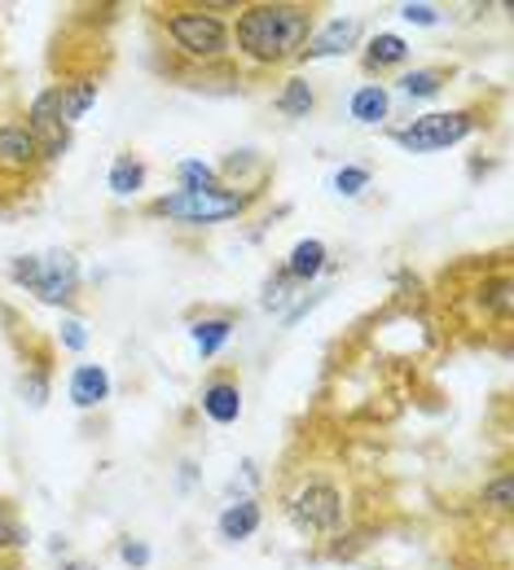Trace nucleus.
Segmentation results:
<instances>
[{
    "mask_svg": "<svg viewBox=\"0 0 514 570\" xmlns=\"http://www.w3.org/2000/svg\"><path fill=\"white\" fill-rule=\"evenodd\" d=\"M483 504H492V509H510V474H501V478H492L488 487H483Z\"/></svg>",
    "mask_w": 514,
    "mask_h": 570,
    "instance_id": "obj_27",
    "label": "nucleus"
},
{
    "mask_svg": "<svg viewBox=\"0 0 514 570\" xmlns=\"http://www.w3.org/2000/svg\"><path fill=\"white\" fill-rule=\"evenodd\" d=\"M194 352L202 356V360H211V356H220V347L229 343V334H233V321L229 317H202V321H194Z\"/></svg>",
    "mask_w": 514,
    "mask_h": 570,
    "instance_id": "obj_16",
    "label": "nucleus"
},
{
    "mask_svg": "<svg viewBox=\"0 0 514 570\" xmlns=\"http://www.w3.org/2000/svg\"><path fill=\"white\" fill-rule=\"evenodd\" d=\"M400 19H405V23H418V27H435V23H440V10H435V5H413V0H409V5H400Z\"/></svg>",
    "mask_w": 514,
    "mask_h": 570,
    "instance_id": "obj_29",
    "label": "nucleus"
},
{
    "mask_svg": "<svg viewBox=\"0 0 514 570\" xmlns=\"http://www.w3.org/2000/svg\"><path fill=\"white\" fill-rule=\"evenodd\" d=\"M387 110H392V93L383 84H365V88L352 93V119L361 128H378L387 119Z\"/></svg>",
    "mask_w": 514,
    "mask_h": 570,
    "instance_id": "obj_14",
    "label": "nucleus"
},
{
    "mask_svg": "<svg viewBox=\"0 0 514 570\" xmlns=\"http://www.w3.org/2000/svg\"><path fill=\"white\" fill-rule=\"evenodd\" d=\"M357 45H361V23L357 19H330L317 36H308L304 58H339V54H352Z\"/></svg>",
    "mask_w": 514,
    "mask_h": 570,
    "instance_id": "obj_8",
    "label": "nucleus"
},
{
    "mask_svg": "<svg viewBox=\"0 0 514 570\" xmlns=\"http://www.w3.org/2000/svg\"><path fill=\"white\" fill-rule=\"evenodd\" d=\"M176 180H180V193H207V189H224L220 185V171L202 158H180L176 163Z\"/></svg>",
    "mask_w": 514,
    "mask_h": 570,
    "instance_id": "obj_19",
    "label": "nucleus"
},
{
    "mask_svg": "<svg viewBox=\"0 0 514 570\" xmlns=\"http://www.w3.org/2000/svg\"><path fill=\"white\" fill-rule=\"evenodd\" d=\"M202 413H207L215 426H233V421L242 417V391H237V382H224V378L207 382V387H202Z\"/></svg>",
    "mask_w": 514,
    "mask_h": 570,
    "instance_id": "obj_12",
    "label": "nucleus"
},
{
    "mask_svg": "<svg viewBox=\"0 0 514 570\" xmlns=\"http://www.w3.org/2000/svg\"><path fill=\"white\" fill-rule=\"evenodd\" d=\"M308 36H313V10L308 5H246L237 14V27H233L237 54L260 62V67L304 58Z\"/></svg>",
    "mask_w": 514,
    "mask_h": 570,
    "instance_id": "obj_1",
    "label": "nucleus"
},
{
    "mask_svg": "<svg viewBox=\"0 0 514 570\" xmlns=\"http://www.w3.org/2000/svg\"><path fill=\"white\" fill-rule=\"evenodd\" d=\"M40 259H45V268H40V281H36L32 295L40 304H54V308L71 304L75 290H80V263H75V254L54 250V254H40Z\"/></svg>",
    "mask_w": 514,
    "mask_h": 570,
    "instance_id": "obj_7",
    "label": "nucleus"
},
{
    "mask_svg": "<svg viewBox=\"0 0 514 570\" xmlns=\"http://www.w3.org/2000/svg\"><path fill=\"white\" fill-rule=\"evenodd\" d=\"M154 215L163 219H176V224H224V219H237L246 211V193H233V189H207V193H167L150 206Z\"/></svg>",
    "mask_w": 514,
    "mask_h": 570,
    "instance_id": "obj_2",
    "label": "nucleus"
},
{
    "mask_svg": "<svg viewBox=\"0 0 514 570\" xmlns=\"http://www.w3.org/2000/svg\"><path fill=\"white\" fill-rule=\"evenodd\" d=\"M326 259H330L326 241H317V237H304V241H295V250L287 254V268H282V276L304 285V281H313V276L326 268Z\"/></svg>",
    "mask_w": 514,
    "mask_h": 570,
    "instance_id": "obj_13",
    "label": "nucleus"
},
{
    "mask_svg": "<svg viewBox=\"0 0 514 570\" xmlns=\"http://www.w3.org/2000/svg\"><path fill=\"white\" fill-rule=\"evenodd\" d=\"M110 193L115 198H132V193H141V185H145V163L141 158H132V154H119L115 163H110Z\"/></svg>",
    "mask_w": 514,
    "mask_h": 570,
    "instance_id": "obj_18",
    "label": "nucleus"
},
{
    "mask_svg": "<svg viewBox=\"0 0 514 570\" xmlns=\"http://www.w3.org/2000/svg\"><path fill=\"white\" fill-rule=\"evenodd\" d=\"M287 119H308L313 115V106H317V93H313V84L308 80H287V88L278 93V102H273Z\"/></svg>",
    "mask_w": 514,
    "mask_h": 570,
    "instance_id": "obj_21",
    "label": "nucleus"
},
{
    "mask_svg": "<svg viewBox=\"0 0 514 570\" xmlns=\"http://www.w3.org/2000/svg\"><path fill=\"white\" fill-rule=\"evenodd\" d=\"M167 36L194 62H215V58L229 54V27L211 10H176V14H167Z\"/></svg>",
    "mask_w": 514,
    "mask_h": 570,
    "instance_id": "obj_3",
    "label": "nucleus"
},
{
    "mask_svg": "<svg viewBox=\"0 0 514 570\" xmlns=\"http://www.w3.org/2000/svg\"><path fill=\"white\" fill-rule=\"evenodd\" d=\"M444 84H448V71H444V67H422V71L400 75V93H405L409 102H427V97H435Z\"/></svg>",
    "mask_w": 514,
    "mask_h": 570,
    "instance_id": "obj_20",
    "label": "nucleus"
},
{
    "mask_svg": "<svg viewBox=\"0 0 514 570\" xmlns=\"http://www.w3.org/2000/svg\"><path fill=\"white\" fill-rule=\"evenodd\" d=\"M93 102H97V84H89V80H80V84H58V110H62L67 123H80V119L93 110Z\"/></svg>",
    "mask_w": 514,
    "mask_h": 570,
    "instance_id": "obj_17",
    "label": "nucleus"
},
{
    "mask_svg": "<svg viewBox=\"0 0 514 570\" xmlns=\"http://www.w3.org/2000/svg\"><path fill=\"white\" fill-rule=\"evenodd\" d=\"M119 557H124L128 566H137V570H145L154 553H150V544H145V539H124V544H119Z\"/></svg>",
    "mask_w": 514,
    "mask_h": 570,
    "instance_id": "obj_28",
    "label": "nucleus"
},
{
    "mask_svg": "<svg viewBox=\"0 0 514 570\" xmlns=\"http://www.w3.org/2000/svg\"><path fill=\"white\" fill-rule=\"evenodd\" d=\"M291 518H295L300 531H313V535L339 531V522H343V496H339V487L322 483V478L304 483L295 491V500H291Z\"/></svg>",
    "mask_w": 514,
    "mask_h": 570,
    "instance_id": "obj_5",
    "label": "nucleus"
},
{
    "mask_svg": "<svg viewBox=\"0 0 514 570\" xmlns=\"http://www.w3.org/2000/svg\"><path fill=\"white\" fill-rule=\"evenodd\" d=\"M67 570H97V566H89V561H71Z\"/></svg>",
    "mask_w": 514,
    "mask_h": 570,
    "instance_id": "obj_32",
    "label": "nucleus"
},
{
    "mask_svg": "<svg viewBox=\"0 0 514 570\" xmlns=\"http://www.w3.org/2000/svg\"><path fill=\"white\" fill-rule=\"evenodd\" d=\"M246 167H255L250 150H242V154H229V158H224V176H242Z\"/></svg>",
    "mask_w": 514,
    "mask_h": 570,
    "instance_id": "obj_31",
    "label": "nucleus"
},
{
    "mask_svg": "<svg viewBox=\"0 0 514 570\" xmlns=\"http://www.w3.org/2000/svg\"><path fill=\"white\" fill-rule=\"evenodd\" d=\"M260 504L255 500H233V504H224L220 509V518H215V531H220V539H229V544H242V539H250L255 531H260Z\"/></svg>",
    "mask_w": 514,
    "mask_h": 570,
    "instance_id": "obj_10",
    "label": "nucleus"
},
{
    "mask_svg": "<svg viewBox=\"0 0 514 570\" xmlns=\"http://www.w3.org/2000/svg\"><path fill=\"white\" fill-rule=\"evenodd\" d=\"M67 391H71V404H75V408H97V404L110 400V373H106L102 365H75Z\"/></svg>",
    "mask_w": 514,
    "mask_h": 570,
    "instance_id": "obj_11",
    "label": "nucleus"
},
{
    "mask_svg": "<svg viewBox=\"0 0 514 570\" xmlns=\"http://www.w3.org/2000/svg\"><path fill=\"white\" fill-rule=\"evenodd\" d=\"M287 299H291V295H287V276H282V272H278V276H273V281H269V285H265V308H269V312H273V308H282V304H287Z\"/></svg>",
    "mask_w": 514,
    "mask_h": 570,
    "instance_id": "obj_30",
    "label": "nucleus"
},
{
    "mask_svg": "<svg viewBox=\"0 0 514 570\" xmlns=\"http://www.w3.org/2000/svg\"><path fill=\"white\" fill-rule=\"evenodd\" d=\"M40 268H45V259H40V254H23V259H14V263H10V276H14L19 285H27V290H36Z\"/></svg>",
    "mask_w": 514,
    "mask_h": 570,
    "instance_id": "obj_24",
    "label": "nucleus"
},
{
    "mask_svg": "<svg viewBox=\"0 0 514 570\" xmlns=\"http://www.w3.org/2000/svg\"><path fill=\"white\" fill-rule=\"evenodd\" d=\"M470 132H475V119L466 110H448V115L435 110V115H418L413 123L396 128L392 141L400 150H409V154H435V150H448V145L466 141Z\"/></svg>",
    "mask_w": 514,
    "mask_h": 570,
    "instance_id": "obj_4",
    "label": "nucleus"
},
{
    "mask_svg": "<svg viewBox=\"0 0 514 570\" xmlns=\"http://www.w3.org/2000/svg\"><path fill=\"white\" fill-rule=\"evenodd\" d=\"M365 189H370V167H339V171H335V193L361 198Z\"/></svg>",
    "mask_w": 514,
    "mask_h": 570,
    "instance_id": "obj_23",
    "label": "nucleus"
},
{
    "mask_svg": "<svg viewBox=\"0 0 514 570\" xmlns=\"http://www.w3.org/2000/svg\"><path fill=\"white\" fill-rule=\"evenodd\" d=\"M409 58V40L396 36V32H378L370 45H365V67L370 71H387V67H400Z\"/></svg>",
    "mask_w": 514,
    "mask_h": 570,
    "instance_id": "obj_15",
    "label": "nucleus"
},
{
    "mask_svg": "<svg viewBox=\"0 0 514 570\" xmlns=\"http://www.w3.org/2000/svg\"><path fill=\"white\" fill-rule=\"evenodd\" d=\"M23 395H27V404L32 408H45V400H49V378L36 369V373H27L23 378Z\"/></svg>",
    "mask_w": 514,
    "mask_h": 570,
    "instance_id": "obj_25",
    "label": "nucleus"
},
{
    "mask_svg": "<svg viewBox=\"0 0 514 570\" xmlns=\"http://www.w3.org/2000/svg\"><path fill=\"white\" fill-rule=\"evenodd\" d=\"M27 132L40 145V158H62L71 145V123L58 110V88H45L27 110Z\"/></svg>",
    "mask_w": 514,
    "mask_h": 570,
    "instance_id": "obj_6",
    "label": "nucleus"
},
{
    "mask_svg": "<svg viewBox=\"0 0 514 570\" xmlns=\"http://www.w3.org/2000/svg\"><path fill=\"white\" fill-rule=\"evenodd\" d=\"M62 347H67V352H84V347H89V330H84V321H75V317L62 321Z\"/></svg>",
    "mask_w": 514,
    "mask_h": 570,
    "instance_id": "obj_26",
    "label": "nucleus"
},
{
    "mask_svg": "<svg viewBox=\"0 0 514 570\" xmlns=\"http://www.w3.org/2000/svg\"><path fill=\"white\" fill-rule=\"evenodd\" d=\"M40 163V145L27 128L19 123H5L0 128V167H10V171H27Z\"/></svg>",
    "mask_w": 514,
    "mask_h": 570,
    "instance_id": "obj_9",
    "label": "nucleus"
},
{
    "mask_svg": "<svg viewBox=\"0 0 514 570\" xmlns=\"http://www.w3.org/2000/svg\"><path fill=\"white\" fill-rule=\"evenodd\" d=\"M27 544V535H23V522L14 518V509L0 500V553H19Z\"/></svg>",
    "mask_w": 514,
    "mask_h": 570,
    "instance_id": "obj_22",
    "label": "nucleus"
}]
</instances>
